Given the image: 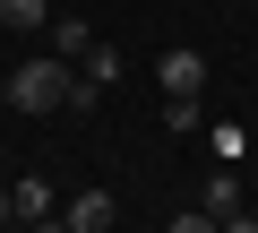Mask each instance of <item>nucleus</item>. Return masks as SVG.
<instances>
[{
	"label": "nucleus",
	"mask_w": 258,
	"mask_h": 233,
	"mask_svg": "<svg viewBox=\"0 0 258 233\" xmlns=\"http://www.w3.org/2000/svg\"><path fill=\"white\" fill-rule=\"evenodd\" d=\"M224 233H258V207H241V216H224Z\"/></svg>",
	"instance_id": "12"
},
{
	"label": "nucleus",
	"mask_w": 258,
	"mask_h": 233,
	"mask_svg": "<svg viewBox=\"0 0 258 233\" xmlns=\"http://www.w3.org/2000/svg\"><path fill=\"white\" fill-rule=\"evenodd\" d=\"M0 104H9V78H0Z\"/></svg>",
	"instance_id": "15"
},
{
	"label": "nucleus",
	"mask_w": 258,
	"mask_h": 233,
	"mask_svg": "<svg viewBox=\"0 0 258 233\" xmlns=\"http://www.w3.org/2000/svg\"><path fill=\"white\" fill-rule=\"evenodd\" d=\"M164 233H224V224H215V216H207V207H189V216H172V224H164Z\"/></svg>",
	"instance_id": "11"
},
{
	"label": "nucleus",
	"mask_w": 258,
	"mask_h": 233,
	"mask_svg": "<svg viewBox=\"0 0 258 233\" xmlns=\"http://www.w3.org/2000/svg\"><path fill=\"white\" fill-rule=\"evenodd\" d=\"M155 86H164V95H198V86H207V52H198V43H164V52H155Z\"/></svg>",
	"instance_id": "2"
},
{
	"label": "nucleus",
	"mask_w": 258,
	"mask_h": 233,
	"mask_svg": "<svg viewBox=\"0 0 258 233\" xmlns=\"http://www.w3.org/2000/svg\"><path fill=\"white\" fill-rule=\"evenodd\" d=\"M164 130H172V138H198V130H207L198 95H164Z\"/></svg>",
	"instance_id": "6"
},
{
	"label": "nucleus",
	"mask_w": 258,
	"mask_h": 233,
	"mask_svg": "<svg viewBox=\"0 0 258 233\" xmlns=\"http://www.w3.org/2000/svg\"><path fill=\"white\" fill-rule=\"evenodd\" d=\"M78 78H86V86H112V78H120V52H112V43H95V52L78 61Z\"/></svg>",
	"instance_id": "9"
},
{
	"label": "nucleus",
	"mask_w": 258,
	"mask_h": 233,
	"mask_svg": "<svg viewBox=\"0 0 258 233\" xmlns=\"http://www.w3.org/2000/svg\"><path fill=\"white\" fill-rule=\"evenodd\" d=\"M9 224H18V199H9V190H0V233H9Z\"/></svg>",
	"instance_id": "14"
},
{
	"label": "nucleus",
	"mask_w": 258,
	"mask_h": 233,
	"mask_svg": "<svg viewBox=\"0 0 258 233\" xmlns=\"http://www.w3.org/2000/svg\"><path fill=\"white\" fill-rule=\"evenodd\" d=\"M112 216H120V199H112V190H78V199L60 207V224H69V233H112Z\"/></svg>",
	"instance_id": "3"
},
{
	"label": "nucleus",
	"mask_w": 258,
	"mask_h": 233,
	"mask_svg": "<svg viewBox=\"0 0 258 233\" xmlns=\"http://www.w3.org/2000/svg\"><path fill=\"white\" fill-rule=\"evenodd\" d=\"M207 147H215L224 164H241V147H249V138H241V121H215V130H207Z\"/></svg>",
	"instance_id": "10"
},
{
	"label": "nucleus",
	"mask_w": 258,
	"mask_h": 233,
	"mask_svg": "<svg viewBox=\"0 0 258 233\" xmlns=\"http://www.w3.org/2000/svg\"><path fill=\"white\" fill-rule=\"evenodd\" d=\"M9 199H18V224H35V216H52V181H35V173H26V181H18Z\"/></svg>",
	"instance_id": "8"
},
{
	"label": "nucleus",
	"mask_w": 258,
	"mask_h": 233,
	"mask_svg": "<svg viewBox=\"0 0 258 233\" xmlns=\"http://www.w3.org/2000/svg\"><path fill=\"white\" fill-rule=\"evenodd\" d=\"M198 207H207L215 224H224V216H241V173H232V164H215V173H207V199H198Z\"/></svg>",
	"instance_id": "4"
},
{
	"label": "nucleus",
	"mask_w": 258,
	"mask_h": 233,
	"mask_svg": "<svg viewBox=\"0 0 258 233\" xmlns=\"http://www.w3.org/2000/svg\"><path fill=\"white\" fill-rule=\"evenodd\" d=\"M52 52H60V61H86V52H95V26H86V18H52Z\"/></svg>",
	"instance_id": "5"
},
{
	"label": "nucleus",
	"mask_w": 258,
	"mask_h": 233,
	"mask_svg": "<svg viewBox=\"0 0 258 233\" xmlns=\"http://www.w3.org/2000/svg\"><path fill=\"white\" fill-rule=\"evenodd\" d=\"M95 95H103V86H86L60 52H35L26 69H9V104H18V112H86Z\"/></svg>",
	"instance_id": "1"
},
{
	"label": "nucleus",
	"mask_w": 258,
	"mask_h": 233,
	"mask_svg": "<svg viewBox=\"0 0 258 233\" xmlns=\"http://www.w3.org/2000/svg\"><path fill=\"white\" fill-rule=\"evenodd\" d=\"M0 26H18V35L52 26V0H0Z\"/></svg>",
	"instance_id": "7"
},
{
	"label": "nucleus",
	"mask_w": 258,
	"mask_h": 233,
	"mask_svg": "<svg viewBox=\"0 0 258 233\" xmlns=\"http://www.w3.org/2000/svg\"><path fill=\"white\" fill-rule=\"evenodd\" d=\"M18 233H69V224H60V216H35V224H18Z\"/></svg>",
	"instance_id": "13"
}]
</instances>
